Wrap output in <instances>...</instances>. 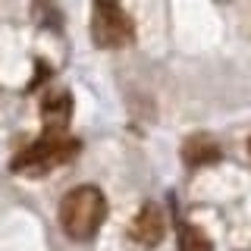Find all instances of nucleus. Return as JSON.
<instances>
[{"instance_id":"obj_1","label":"nucleus","mask_w":251,"mask_h":251,"mask_svg":"<svg viewBox=\"0 0 251 251\" xmlns=\"http://www.w3.org/2000/svg\"><path fill=\"white\" fill-rule=\"evenodd\" d=\"M107 220V198L98 185H78L60 201V226L73 242H88Z\"/></svg>"},{"instance_id":"obj_2","label":"nucleus","mask_w":251,"mask_h":251,"mask_svg":"<svg viewBox=\"0 0 251 251\" xmlns=\"http://www.w3.org/2000/svg\"><path fill=\"white\" fill-rule=\"evenodd\" d=\"M78 154V138L69 135H47L41 132V138L31 141L22 154H16L13 173H25V176H44V173L69 163Z\"/></svg>"},{"instance_id":"obj_3","label":"nucleus","mask_w":251,"mask_h":251,"mask_svg":"<svg viewBox=\"0 0 251 251\" xmlns=\"http://www.w3.org/2000/svg\"><path fill=\"white\" fill-rule=\"evenodd\" d=\"M91 41L100 50H120L135 41V25L116 0H94L91 6Z\"/></svg>"},{"instance_id":"obj_4","label":"nucleus","mask_w":251,"mask_h":251,"mask_svg":"<svg viewBox=\"0 0 251 251\" xmlns=\"http://www.w3.org/2000/svg\"><path fill=\"white\" fill-rule=\"evenodd\" d=\"M69 116H73V98L66 91H47L41 100V126L47 135H66Z\"/></svg>"},{"instance_id":"obj_5","label":"nucleus","mask_w":251,"mask_h":251,"mask_svg":"<svg viewBox=\"0 0 251 251\" xmlns=\"http://www.w3.org/2000/svg\"><path fill=\"white\" fill-rule=\"evenodd\" d=\"M163 232H167V223H163V210L157 207V204H145V207L138 210V217L132 220V226H129V235L141 248L160 245Z\"/></svg>"},{"instance_id":"obj_6","label":"nucleus","mask_w":251,"mask_h":251,"mask_svg":"<svg viewBox=\"0 0 251 251\" xmlns=\"http://www.w3.org/2000/svg\"><path fill=\"white\" fill-rule=\"evenodd\" d=\"M220 157H223L220 145L210 135H204V132H198V135H188L182 141V163H185L188 170L210 167V163H217Z\"/></svg>"},{"instance_id":"obj_7","label":"nucleus","mask_w":251,"mask_h":251,"mask_svg":"<svg viewBox=\"0 0 251 251\" xmlns=\"http://www.w3.org/2000/svg\"><path fill=\"white\" fill-rule=\"evenodd\" d=\"M179 251H214V245L198 226H179Z\"/></svg>"},{"instance_id":"obj_8","label":"nucleus","mask_w":251,"mask_h":251,"mask_svg":"<svg viewBox=\"0 0 251 251\" xmlns=\"http://www.w3.org/2000/svg\"><path fill=\"white\" fill-rule=\"evenodd\" d=\"M248 151H251V138H248Z\"/></svg>"}]
</instances>
